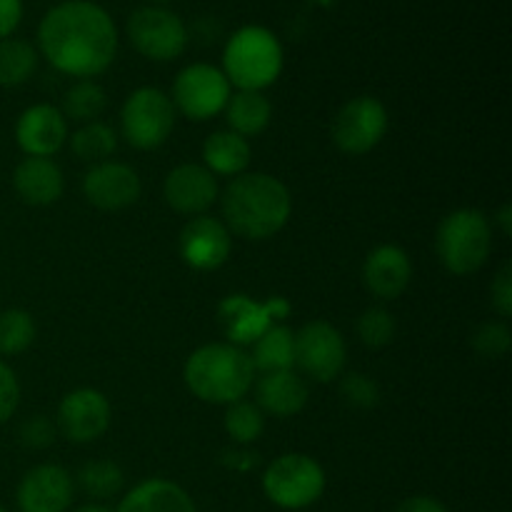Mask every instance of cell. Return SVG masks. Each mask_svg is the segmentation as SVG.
<instances>
[{"label":"cell","instance_id":"b9f144b4","mask_svg":"<svg viewBox=\"0 0 512 512\" xmlns=\"http://www.w3.org/2000/svg\"><path fill=\"white\" fill-rule=\"evenodd\" d=\"M153 5H165V3H173V0H150Z\"/></svg>","mask_w":512,"mask_h":512},{"label":"cell","instance_id":"ab89813d","mask_svg":"<svg viewBox=\"0 0 512 512\" xmlns=\"http://www.w3.org/2000/svg\"><path fill=\"white\" fill-rule=\"evenodd\" d=\"M495 223L500 225V233H503L505 238H510L512 235V205L510 203L500 205V210L495 213Z\"/></svg>","mask_w":512,"mask_h":512},{"label":"cell","instance_id":"d4e9b609","mask_svg":"<svg viewBox=\"0 0 512 512\" xmlns=\"http://www.w3.org/2000/svg\"><path fill=\"white\" fill-rule=\"evenodd\" d=\"M253 360L255 370L260 373H280V370L295 368V333L288 325H273L265 330L253 343Z\"/></svg>","mask_w":512,"mask_h":512},{"label":"cell","instance_id":"4dcf8cb0","mask_svg":"<svg viewBox=\"0 0 512 512\" xmlns=\"http://www.w3.org/2000/svg\"><path fill=\"white\" fill-rule=\"evenodd\" d=\"M225 433L233 438V443L250 445L263 435L265 430V418L263 410L255 403H248V400H238V403H230L228 410H225Z\"/></svg>","mask_w":512,"mask_h":512},{"label":"cell","instance_id":"f546056e","mask_svg":"<svg viewBox=\"0 0 512 512\" xmlns=\"http://www.w3.org/2000/svg\"><path fill=\"white\" fill-rule=\"evenodd\" d=\"M35 318L23 308H10L0 313V355H20L35 343Z\"/></svg>","mask_w":512,"mask_h":512},{"label":"cell","instance_id":"2e32d148","mask_svg":"<svg viewBox=\"0 0 512 512\" xmlns=\"http://www.w3.org/2000/svg\"><path fill=\"white\" fill-rule=\"evenodd\" d=\"M143 193L140 175L130 165L105 160L93 165L83 178V195L93 208L115 213L135 205Z\"/></svg>","mask_w":512,"mask_h":512},{"label":"cell","instance_id":"d590c367","mask_svg":"<svg viewBox=\"0 0 512 512\" xmlns=\"http://www.w3.org/2000/svg\"><path fill=\"white\" fill-rule=\"evenodd\" d=\"M55 430L58 428H55L45 415H33V418H28L23 425H20L18 435H20V443H23L25 448L43 450L48 448V445H53Z\"/></svg>","mask_w":512,"mask_h":512},{"label":"cell","instance_id":"603a6c76","mask_svg":"<svg viewBox=\"0 0 512 512\" xmlns=\"http://www.w3.org/2000/svg\"><path fill=\"white\" fill-rule=\"evenodd\" d=\"M253 150L245 138H240L233 130H218L208 135L203 143V163L213 175H225V178H238L248 173Z\"/></svg>","mask_w":512,"mask_h":512},{"label":"cell","instance_id":"60d3db41","mask_svg":"<svg viewBox=\"0 0 512 512\" xmlns=\"http://www.w3.org/2000/svg\"><path fill=\"white\" fill-rule=\"evenodd\" d=\"M75 512H113V510L105 508V505H95V503H90V505H83V508H78Z\"/></svg>","mask_w":512,"mask_h":512},{"label":"cell","instance_id":"4316f807","mask_svg":"<svg viewBox=\"0 0 512 512\" xmlns=\"http://www.w3.org/2000/svg\"><path fill=\"white\" fill-rule=\"evenodd\" d=\"M68 140L73 155L83 163H105L118 150V133L100 120L80 125L73 135H68Z\"/></svg>","mask_w":512,"mask_h":512},{"label":"cell","instance_id":"836d02e7","mask_svg":"<svg viewBox=\"0 0 512 512\" xmlns=\"http://www.w3.org/2000/svg\"><path fill=\"white\" fill-rule=\"evenodd\" d=\"M340 398L358 410H370L380 403V385L365 373H348L340 380Z\"/></svg>","mask_w":512,"mask_h":512},{"label":"cell","instance_id":"9a60e30c","mask_svg":"<svg viewBox=\"0 0 512 512\" xmlns=\"http://www.w3.org/2000/svg\"><path fill=\"white\" fill-rule=\"evenodd\" d=\"M75 485L63 465L43 463L20 478L15 503L20 512H68Z\"/></svg>","mask_w":512,"mask_h":512},{"label":"cell","instance_id":"8d00e7d4","mask_svg":"<svg viewBox=\"0 0 512 512\" xmlns=\"http://www.w3.org/2000/svg\"><path fill=\"white\" fill-rule=\"evenodd\" d=\"M490 300H493L495 313L508 320L512 315V263H505L495 273L493 285H490Z\"/></svg>","mask_w":512,"mask_h":512},{"label":"cell","instance_id":"8fae6325","mask_svg":"<svg viewBox=\"0 0 512 512\" xmlns=\"http://www.w3.org/2000/svg\"><path fill=\"white\" fill-rule=\"evenodd\" d=\"M348 360V348L335 325L328 320H310L295 333V365L313 383H333Z\"/></svg>","mask_w":512,"mask_h":512},{"label":"cell","instance_id":"7bdbcfd3","mask_svg":"<svg viewBox=\"0 0 512 512\" xmlns=\"http://www.w3.org/2000/svg\"><path fill=\"white\" fill-rule=\"evenodd\" d=\"M0 512H10L8 508H3V505H0Z\"/></svg>","mask_w":512,"mask_h":512},{"label":"cell","instance_id":"52a82bcc","mask_svg":"<svg viewBox=\"0 0 512 512\" xmlns=\"http://www.w3.org/2000/svg\"><path fill=\"white\" fill-rule=\"evenodd\" d=\"M125 38L135 53L155 63L178 60L188 48V25L165 5H140L125 20Z\"/></svg>","mask_w":512,"mask_h":512},{"label":"cell","instance_id":"7a4b0ae2","mask_svg":"<svg viewBox=\"0 0 512 512\" xmlns=\"http://www.w3.org/2000/svg\"><path fill=\"white\" fill-rule=\"evenodd\" d=\"M223 223L230 235L245 240H268L288 225L293 198L288 185L268 173H243L220 195Z\"/></svg>","mask_w":512,"mask_h":512},{"label":"cell","instance_id":"74e56055","mask_svg":"<svg viewBox=\"0 0 512 512\" xmlns=\"http://www.w3.org/2000/svg\"><path fill=\"white\" fill-rule=\"evenodd\" d=\"M23 0H0V40L10 38L23 23Z\"/></svg>","mask_w":512,"mask_h":512},{"label":"cell","instance_id":"8992f818","mask_svg":"<svg viewBox=\"0 0 512 512\" xmlns=\"http://www.w3.org/2000/svg\"><path fill=\"white\" fill-rule=\"evenodd\" d=\"M263 493L275 508L305 510L325 493V470L305 453H285L263 473Z\"/></svg>","mask_w":512,"mask_h":512},{"label":"cell","instance_id":"30bf717a","mask_svg":"<svg viewBox=\"0 0 512 512\" xmlns=\"http://www.w3.org/2000/svg\"><path fill=\"white\" fill-rule=\"evenodd\" d=\"M293 310V305L280 295H273L265 303H258L250 295L235 293L220 300L218 305V325L230 345H253L268 328L285 320Z\"/></svg>","mask_w":512,"mask_h":512},{"label":"cell","instance_id":"ac0fdd59","mask_svg":"<svg viewBox=\"0 0 512 512\" xmlns=\"http://www.w3.org/2000/svg\"><path fill=\"white\" fill-rule=\"evenodd\" d=\"M65 140H68V120L50 103L30 105L15 123V143L28 158H53Z\"/></svg>","mask_w":512,"mask_h":512},{"label":"cell","instance_id":"ee69618b","mask_svg":"<svg viewBox=\"0 0 512 512\" xmlns=\"http://www.w3.org/2000/svg\"><path fill=\"white\" fill-rule=\"evenodd\" d=\"M55 3H60V0H55Z\"/></svg>","mask_w":512,"mask_h":512},{"label":"cell","instance_id":"3957f363","mask_svg":"<svg viewBox=\"0 0 512 512\" xmlns=\"http://www.w3.org/2000/svg\"><path fill=\"white\" fill-rule=\"evenodd\" d=\"M183 380L190 393L210 405H230L250 393L255 365L250 353L230 343H208L185 360Z\"/></svg>","mask_w":512,"mask_h":512},{"label":"cell","instance_id":"277c9868","mask_svg":"<svg viewBox=\"0 0 512 512\" xmlns=\"http://www.w3.org/2000/svg\"><path fill=\"white\" fill-rule=\"evenodd\" d=\"M285 53L278 35L265 25H243L223 48V73L238 90H260L275 83L283 73Z\"/></svg>","mask_w":512,"mask_h":512},{"label":"cell","instance_id":"f1b7e54d","mask_svg":"<svg viewBox=\"0 0 512 512\" xmlns=\"http://www.w3.org/2000/svg\"><path fill=\"white\" fill-rule=\"evenodd\" d=\"M78 483L88 498L110 500L123 490L125 475L113 460H90L80 468Z\"/></svg>","mask_w":512,"mask_h":512},{"label":"cell","instance_id":"cb8c5ba5","mask_svg":"<svg viewBox=\"0 0 512 512\" xmlns=\"http://www.w3.org/2000/svg\"><path fill=\"white\" fill-rule=\"evenodd\" d=\"M223 113L228 120V130L248 140L265 133V128L273 120V105L260 90H238L228 98Z\"/></svg>","mask_w":512,"mask_h":512},{"label":"cell","instance_id":"83f0119b","mask_svg":"<svg viewBox=\"0 0 512 512\" xmlns=\"http://www.w3.org/2000/svg\"><path fill=\"white\" fill-rule=\"evenodd\" d=\"M105 105H108V95L100 88L95 80H78V83L70 85L65 90L63 98V110L65 120H73V123H93L103 115Z\"/></svg>","mask_w":512,"mask_h":512},{"label":"cell","instance_id":"7c38bea8","mask_svg":"<svg viewBox=\"0 0 512 512\" xmlns=\"http://www.w3.org/2000/svg\"><path fill=\"white\" fill-rule=\"evenodd\" d=\"M388 110L373 95L348 100L333 120V143L345 155H365L383 143Z\"/></svg>","mask_w":512,"mask_h":512},{"label":"cell","instance_id":"d6a6232c","mask_svg":"<svg viewBox=\"0 0 512 512\" xmlns=\"http://www.w3.org/2000/svg\"><path fill=\"white\" fill-rule=\"evenodd\" d=\"M473 350L485 360H500L508 355L512 345V333L505 320H490L473 333Z\"/></svg>","mask_w":512,"mask_h":512},{"label":"cell","instance_id":"1f68e13d","mask_svg":"<svg viewBox=\"0 0 512 512\" xmlns=\"http://www.w3.org/2000/svg\"><path fill=\"white\" fill-rule=\"evenodd\" d=\"M395 330H398V325H395L393 313L380 308V305H373V308L365 310L358 320L360 340H363V345H368V348L373 350L385 348V345L393 343Z\"/></svg>","mask_w":512,"mask_h":512},{"label":"cell","instance_id":"ba28073f","mask_svg":"<svg viewBox=\"0 0 512 512\" xmlns=\"http://www.w3.org/2000/svg\"><path fill=\"white\" fill-rule=\"evenodd\" d=\"M175 105L160 88L133 90L120 110V133L138 150H155L170 138L175 128Z\"/></svg>","mask_w":512,"mask_h":512},{"label":"cell","instance_id":"d6986e66","mask_svg":"<svg viewBox=\"0 0 512 512\" xmlns=\"http://www.w3.org/2000/svg\"><path fill=\"white\" fill-rule=\"evenodd\" d=\"M413 280V263L400 245L385 243L368 253L363 265V283L370 295L380 300H395L408 290Z\"/></svg>","mask_w":512,"mask_h":512},{"label":"cell","instance_id":"4fadbf2b","mask_svg":"<svg viewBox=\"0 0 512 512\" xmlns=\"http://www.w3.org/2000/svg\"><path fill=\"white\" fill-rule=\"evenodd\" d=\"M113 408L110 400L95 388H78L60 400L55 428L65 440L75 445H88L103 438L110 428Z\"/></svg>","mask_w":512,"mask_h":512},{"label":"cell","instance_id":"ffe728a7","mask_svg":"<svg viewBox=\"0 0 512 512\" xmlns=\"http://www.w3.org/2000/svg\"><path fill=\"white\" fill-rule=\"evenodd\" d=\"M13 188L25 205L48 208L63 198V170L53 158H28L25 155L13 170Z\"/></svg>","mask_w":512,"mask_h":512},{"label":"cell","instance_id":"484cf974","mask_svg":"<svg viewBox=\"0 0 512 512\" xmlns=\"http://www.w3.org/2000/svg\"><path fill=\"white\" fill-rule=\"evenodd\" d=\"M38 48L23 38L0 40V88H18L38 70Z\"/></svg>","mask_w":512,"mask_h":512},{"label":"cell","instance_id":"44dd1931","mask_svg":"<svg viewBox=\"0 0 512 512\" xmlns=\"http://www.w3.org/2000/svg\"><path fill=\"white\" fill-rule=\"evenodd\" d=\"M255 398V405L265 413L275 418H293L308 405V385L293 370L263 373V378L255 383Z\"/></svg>","mask_w":512,"mask_h":512},{"label":"cell","instance_id":"f35d334b","mask_svg":"<svg viewBox=\"0 0 512 512\" xmlns=\"http://www.w3.org/2000/svg\"><path fill=\"white\" fill-rule=\"evenodd\" d=\"M395 512H448V508L430 495H415V498L403 500Z\"/></svg>","mask_w":512,"mask_h":512},{"label":"cell","instance_id":"6da1fadb","mask_svg":"<svg viewBox=\"0 0 512 512\" xmlns=\"http://www.w3.org/2000/svg\"><path fill=\"white\" fill-rule=\"evenodd\" d=\"M35 48L58 73L93 80L118 58L120 33L95 0H60L40 18Z\"/></svg>","mask_w":512,"mask_h":512},{"label":"cell","instance_id":"e575fe53","mask_svg":"<svg viewBox=\"0 0 512 512\" xmlns=\"http://www.w3.org/2000/svg\"><path fill=\"white\" fill-rule=\"evenodd\" d=\"M20 405V383L15 370L0 360V425L8 423Z\"/></svg>","mask_w":512,"mask_h":512},{"label":"cell","instance_id":"e0dca14e","mask_svg":"<svg viewBox=\"0 0 512 512\" xmlns=\"http://www.w3.org/2000/svg\"><path fill=\"white\" fill-rule=\"evenodd\" d=\"M163 198L175 213L198 218L218 203V180L205 165L183 163L170 170L168 178H165Z\"/></svg>","mask_w":512,"mask_h":512},{"label":"cell","instance_id":"7402d4cb","mask_svg":"<svg viewBox=\"0 0 512 512\" xmlns=\"http://www.w3.org/2000/svg\"><path fill=\"white\" fill-rule=\"evenodd\" d=\"M115 512H198V505L173 480L148 478L125 493Z\"/></svg>","mask_w":512,"mask_h":512},{"label":"cell","instance_id":"5b68a950","mask_svg":"<svg viewBox=\"0 0 512 512\" xmlns=\"http://www.w3.org/2000/svg\"><path fill=\"white\" fill-rule=\"evenodd\" d=\"M435 250L443 268L453 275H473L488 263L493 250L490 220L475 208H460L445 215L435 233Z\"/></svg>","mask_w":512,"mask_h":512},{"label":"cell","instance_id":"5bb4252c","mask_svg":"<svg viewBox=\"0 0 512 512\" xmlns=\"http://www.w3.org/2000/svg\"><path fill=\"white\" fill-rule=\"evenodd\" d=\"M180 258L188 268L210 273L225 265L233 250V235L225 228L223 220L210 218V215H198L183 225L178 238Z\"/></svg>","mask_w":512,"mask_h":512},{"label":"cell","instance_id":"9c48e42d","mask_svg":"<svg viewBox=\"0 0 512 512\" xmlns=\"http://www.w3.org/2000/svg\"><path fill=\"white\" fill-rule=\"evenodd\" d=\"M230 95H233V85L228 83L223 70L210 63H190L175 75L170 100L185 118L203 123L223 113Z\"/></svg>","mask_w":512,"mask_h":512}]
</instances>
